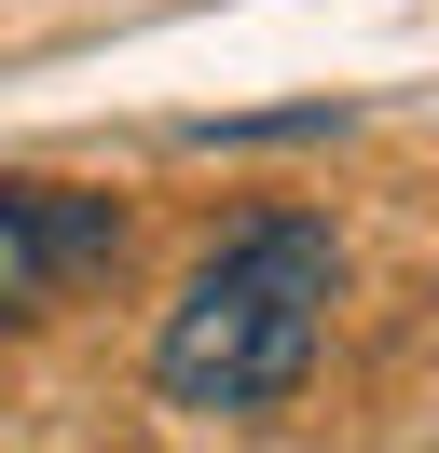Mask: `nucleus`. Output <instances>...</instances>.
Masks as SVG:
<instances>
[{
	"label": "nucleus",
	"mask_w": 439,
	"mask_h": 453,
	"mask_svg": "<svg viewBox=\"0 0 439 453\" xmlns=\"http://www.w3.org/2000/svg\"><path fill=\"white\" fill-rule=\"evenodd\" d=\"M124 261V206L55 193V179H0V316H55Z\"/></svg>",
	"instance_id": "f03ea898"
},
{
	"label": "nucleus",
	"mask_w": 439,
	"mask_h": 453,
	"mask_svg": "<svg viewBox=\"0 0 439 453\" xmlns=\"http://www.w3.org/2000/svg\"><path fill=\"white\" fill-rule=\"evenodd\" d=\"M329 288H343V248H329V220H302V206H274V220H247L234 248L192 261V288L165 303V398L179 412H274V398L316 371L329 343Z\"/></svg>",
	"instance_id": "f257e3e1"
}]
</instances>
